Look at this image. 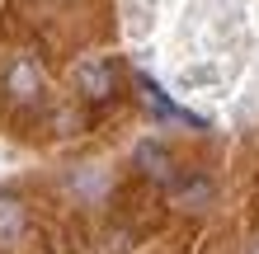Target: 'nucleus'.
Instances as JSON below:
<instances>
[{
    "label": "nucleus",
    "instance_id": "obj_3",
    "mask_svg": "<svg viewBox=\"0 0 259 254\" xmlns=\"http://www.w3.org/2000/svg\"><path fill=\"white\" fill-rule=\"evenodd\" d=\"M165 188H170V202L184 207V212H203V207H212V198H217V184H212L207 174H175Z\"/></svg>",
    "mask_w": 259,
    "mask_h": 254
},
{
    "label": "nucleus",
    "instance_id": "obj_2",
    "mask_svg": "<svg viewBox=\"0 0 259 254\" xmlns=\"http://www.w3.org/2000/svg\"><path fill=\"white\" fill-rule=\"evenodd\" d=\"M75 89H80L85 104H109L113 89H118L113 62H104V57H85V62L75 66Z\"/></svg>",
    "mask_w": 259,
    "mask_h": 254
},
{
    "label": "nucleus",
    "instance_id": "obj_5",
    "mask_svg": "<svg viewBox=\"0 0 259 254\" xmlns=\"http://www.w3.org/2000/svg\"><path fill=\"white\" fill-rule=\"evenodd\" d=\"M24 231H28V207L19 193H0V245H14V240H24Z\"/></svg>",
    "mask_w": 259,
    "mask_h": 254
},
{
    "label": "nucleus",
    "instance_id": "obj_4",
    "mask_svg": "<svg viewBox=\"0 0 259 254\" xmlns=\"http://www.w3.org/2000/svg\"><path fill=\"white\" fill-rule=\"evenodd\" d=\"M132 160L142 165V174H146V179H156V184H170V179L179 174V170H175V156L165 151L160 141H142V146L132 151Z\"/></svg>",
    "mask_w": 259,
    "mask_h": 254
},
{
    "label": "nucleus",
    "instance_id": "obj_1",
    "mask_svg": "<svg viewBox=\"0 0 259 254\" xmlns=\"http://www.w3.org/2000/svg\"><path fill=\"white\" fill-rule=\"evenodd\" d=\"M0 89H5V99L14 104V109H33V104L42 99V66L33 62V57L14 52L5 62V76H0Z\"/></svg>",
    "mask_w": 259,
    "mask_h": 254
},
{
    "label": "nucleus",
    "instance_id": "obj_6",
    "mask_svg": "<svg viewBox=\"0 0 259 254\" xmlns=\"http://www.w3.org/2000/svg\"><path fill=\"white\" fill-rule=\"evenodd\" d=\"M250 254H259V235H254V245H250Z\"/></svg>",
    "mask_w": 259,
    "mask_h": 254
}]
</instances>
